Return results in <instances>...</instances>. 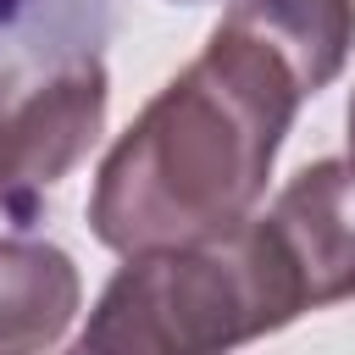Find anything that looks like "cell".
Returning <instances> with one entry per match:
<instances>
[{"label":"cell","instance_id":"cell-7","mask_svg":"<svg viewBox=\"0 0 355 355\" xmlns=\"http://www.w3.org/2000/svg\"><path fill=\"white\" fill-rule=\"evenodd\" d=\"M116 0H0V78L100 55Z\"/></svg>","mask_w":355,"mask_h":355},{"label":"cell","instance_id":"cell-5","mask_svg":"<svg viewBox=\"0 0 355 355\" xmlns=\"http://www.w3.org/2000/svg\"><path fill=\"white\" fill-rule=\"evenodd\" d=\"M222 22L277 50L305 94L327 89L355 44V0H233Z\"/></svg>","mask_w":355,"mask_h":355},{"label":"cell","instance_id":"cell-3","mask_svg":"<svg viewBox=\"0 0 355 355\" xmlns=\"http://www.w3.org/2000/svg\"><path fill=\"white\" fill-rule=\"evenodd\" d=\"M105 100L100 55L0 78V211L17 227H33L44 194L94 150Z\"/></svg>","mask_w":355,"mask_h":355},{"label":"cell","instance_id":"cell-2","mask_svg":"<svg viewBox=\"0 0 355 355\" xmlns=\"http://www.w3.org/2000/svg\"><path fill=\"white\" fill-rule=\"evenodd\" d=\"M305 311V288L261 216L233 222L216 239L133 250L105 283L83 349L133 355H205L261 338Z\"/></svg>","mask_w":355,"mask_h":355},{"label":"cell","instance_id":"cell-1","mask_svg":"<svg viewBox=\"0 0 355 355\" xmlns=\"http://www.w3.org/2000/svg\"><path fill=\"white\" fill-rule=\"evenodd\" d=\"M305 89L277 50L216 22L189 61L111 144L89 194V227L105 250H155L216 239L266 194L277 144Z\"/></svg>","mask_w":355,"mask_h":355},{"label":"cell","instance_id":"cell-4","mask_svg":"<svg viewBox=\"0 0 355 355\" xmlns=\"http://www.w3.org/2000/svg\"><path fill=\"white\" fill-rule=\"evenodd\" d=\"M261 222L283 244L305 305H333L355 294V155L316 161L288 178Z\"/></svg>","mask_w":355,"mask_h":355},{"label":"cell","instance_id":"cell-8","mask_svg":"<svg viewBox=\"0 0 355 355\" xmlns=\"http://www.w3.org/2000/svg\"><path fill=\"white\" fill-rule=\"evenodd\" d=\"M349 155H355V100H349Z\"/></svg>","mask_w":355,"mask_h":355},{"label":"cell","instance_id":"cell-6","mask_svg":"<svg viewBox=\"0 0 355 355\" xmlns=\"http://www.w3.org/2000/svg\"><path fill=\"white\" fill-rule=\"evenodd\" d=\"M78 316V272L55 244L0 239V355L44 349Z\"/></svg>","mask_w":355,"mask_h":355}]
</instances>
